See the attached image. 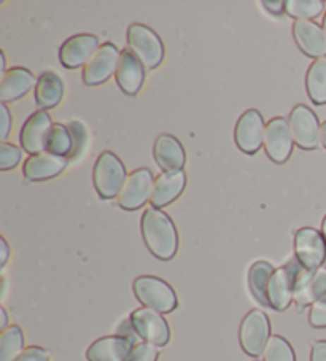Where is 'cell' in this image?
I'll return each mask as SVG.
<instances>
[{"label":"cell","mask_w":326,"mask_h":361,"mask_svg":"<svg viewBox=\"0 0 326 361\" xmlns=\"http://www.w3.org/2000/svg\"><path fill=\"white\" fill-rule=\"evenodd\" d=\"M293 140L301 150H317L322 145V126L313 110L304 104L294 105L288 116Z\"/></svg>","instance_id":"obj_6"},{"label":"cell","mask_w":326,"mask_h":361,"mask_svg":"<svg viewBox=\"0 0 326 361\" xmlns=\"http://www.w3.org/2000/svg\"><path fill=\"white\" fill-rule=\"evenodd\" d=\"M322 27H323L325 34H326V13H325V16H323V24H322Z\"/></svg>","instance_id":"obj_44"},{"label":"cell","mask_w":326,"mask_h":361,"mask_svg":"<svg viewBox=\"0 0 326 361\" xmlns=\"http://www.w3.org/2000/svg\"><path fill=\"white\" fill-rule=\"evenodd\" d=\"M0 71H2V75L7 72V59H5V53H0Z\"/></svg>","instance_id":"obj_41"},{"label":"cell","mask_w":326,"mask_h":361,"mask_svg":"<svg viewBox=\"0 0 326 361\" xmlns=\"http://www.w3.org/2000/svg\"><path fill=\"white\" fill-rule=\"evenodd\" d=\"M129 320L134 328L135 336H139L143 342H148V344H153L156 347H162L171 341V328H169L167 320L158 310L139 307L131 314Z\"/></svg>","instance_id":"obj_9"},{"label":"cell","mask_w":326,"mask_h":361,"mask_svg":"<svg viewBox=\"0 0 326 361\" xmlns=\"http://www.w3.org/2000/svg\"><path fill=\"white\" fill-rule=\"evenodd\" d=\"M326 295V267L317 271H303L299 274L296 290H294V302L299 307L312 306L320 298Z\"/></svg>","instance_id":"obj_23"},{"label":"cell","mask_w":326,"mask_h":361,"mask_svg":"<svg viewBox=\"0 0 326 361\" xmlns=\"http://www.w3.org/2000/svg\"><path fill=\"white\" fill-rule=\"evenodd\" d=\"M52 352L39 345H30L24 348V352L18 357L16 361H49Z\"/></svg>","instance_id":"obj_35"},{"label":"cell","mask_w":326,"mask_h":361,"mask_svg":"<svg viewBox=\"0 0 326 361\" xmlns=\"http://www.w3.org/2000/svg\"><path fill=\"white\" fill-rule=\"evenodd\" d=\"M153 158L162 172L183 171L186 164V152L177 137L161 134L153 145Z\"/></svg>","instance_id":"obj_20"},{"label":"cell","mask_w":326,"mask_h":361,"mask_svg":"<svg viewBox=\"0 0 326 361\" xmlns=\"http://www.w3.org/2000/svg\"><path fill=\"white\" fill-rule=\"evenodd\" d=\"M310 361H326V341L313 342Z\"/></svg>","instance_id":"obj_37"},{"label":"cell","mask_w":326,"mask_h":361,"mask_svg":"<svg viewBox=\"0 0 326 361\" xmlns=\"http://www.w3.org/2000/svg\"><path fill=\"white\" fill-rule=\"evenodd\" d=\"M262 361H296V355L290 342L279 334H274L262 353Z\"/></svg>","instance_id":"obj_30"},{"label":"cell","mask_w":326,"mask_h":361,"mask_svg":"<svg viewBox=\"0 0 326 361\" xmlns=\"http://www.w3.org/2000/svg\"><path fill=\"white\" fill-rule=\"evenodd\" d=\"M126 40L128 48L147 71H155L162 64L166 56L164 43L152 27L140 23L131 24L126 32Z\"/></svg>","instance_id":"obj_2"},{"label":"cell","mask_w":326,"mask_h":361,"mask_svg":"<svg viewBox=\"0 0 326 361\" xmlns=\"http://www.w3.org/2000/svg\"><path fill=\"white\" fill-rule=\"evenodd\" d=\"M153 185V172L148 167H140V169L128 173L123 190L116 197L118 205L128 212L142 209L150 201V197H152Z\"/></svg>","instance_id":"obj_11"},{"label":"cell","mask_w":326,"mask_h":361,"mask_svg":"<svg viewBox=\"0 0 326 361\" xmlns=\"http://www.w3.org/2000/svg\"><path fill=\"white\" fill-rule=\"evenodd\" d=\"M24 352V334L18 325H11L0 333V361H16Z\"/></svg>","instance_id":"obj_27"},{"label":"cell","mask_w":326,"mask_h":361,"mask_svg":"<svg viewBox=\"0 0 326 361\" xmlns=\"http://www.w3.org/2000/svg\"><path fill=\"white\" fill-rule=\"evenodd\" d=\"M53 120L47 110H37L23 124L20 142L21 148L30 157L45 153L48 148V137L52 134Z\"/></svg>","instance_id":"obj_13"},{"label":"cell","mask_w":326,"mask_h":361,"mask_svg":"<svg viewBox=\"0 0 326 361\" xmlns=\"http://www.w3.org/2000/svg\"><path fill=\"white\" fill-rule=\"evenodd\" d=\"M37 86V78L26 67H13L0 80V102H16L28 96Z\"/></svg>","instance_id":"obj_19"},{"label":"cell","mask_w":326,"mask_h":361,"mask_svg":"<svg viewBox=\"0 0 326 361\" xmlns=\"http://www.w3.org/2000/svg\"><path fill=\"white\" fill-rule=\"evenodd\" d=\"M73 135L68 126L62 123H54L52 134L48 137L47 152L59 154V157L68 158V161H71V157L73 154Z\"/></svg>","instance_id":"obj_28"},{"label":"cell","mask_w":326,"mask_h":361,"mask_svg":"<svg viewBox=\"0 0 326 361\" xmlns=\"http://www.w3.org/2000/svg\"><path fill=\"white\" fill-rule=\"evenodd\" d=\"M64 80L58 73L47 71L37 80L35 102L42 110H53L61 104L64 97Z\"/></svg>","instance_id":"obj_24"},{"label":"cell","mask_w":326,"mask_h":361,"mask_svg":"<svg viewBox=\"0 0 326 361\" xmlns=\"http://www.w3.org/2000/svg\"><path fill=\"white\" fill-rule=\"evenodd\" d=\"M0 121H2V124H0V139L5 142V139L10 135L11 124H13V115H11L7 104H0Z\"/></svg>","instance_id":"obj_36"},{"label":"cell","mask_w":326,"mask_h":361,"mask_svg":"<svg viewBox=\"0 0 326 361\" xmlns=\"http://www.w3.org/2000/svg\"><path fill=\"white\" fill-rule=\"evenodd\" d=\"M142 238L150 253L161 261H171L179 252V231L164 210L150 207L142 215Z\"/></svg>","instance_id":"obj_1"},{"label":"cell","mask_w":326,"mask_h":361,"mask_svg":"<svg viewBox=\"0 0 326 361\" xmlns=\"http://www.w3.org/2000/svg\"><path fill=\"white\" fill-rule=\"evenodd\" d=\"M128 173L123 161L111 152H102L92 169V183L102 199H115L120 195Z\"/></svg>","instance_id":"obj_3"},{"label":"cell","mask_w":326,"mask_h":361,"mask_svg":"<svg viewBox=\"0 0 326 361\" xmlns=\"http://www.w3.org/2000/svg\"><path fill=\"white\" fill-rule=\"evenodd\" d=\"M23 161V148L8 142H0V171L7 172Z\"/></svg>","instance_id":"obj_32"},{"label":"cell","mask_w":326,"mask_h":361,"mask_svg":"<svg viewBox=\"0 0 326 361\" xmlns=\"http://www.w3.org/2000/svg\"><path fill=\"white\" fill-rule=\"evenodd\" d=\"M265 150L269 159L277 164H285L290 159L294 147V140L290 130V124L284 116H275L266 124Z\"/></svg>","instance_id":"obj_14"},{"label":"cell","mask_w":326,"mask_h":361,"mask_svg":"<svg viewBox=\"0 0 326 361\" xmlns=\"http://www.w3.org/2000/svg\"><path fill=\"white\" fill-rule=\"evenodd\" d=\"M186 173L185 171H172V172H162L161 176L155 178L152 197V207L162 209L166 205L172 204L175 199L181 196V192L186 188Z\"/></svg>","instance_id":"obj_21"},{"label":"cell","mask_w":326,"mask_h":361,"mask_svg":"<svg viewBox=\"0 0 326 361\" xmlns=\"http://www.w3.org/2000/svg\"><path fill=\"white\" fill-rule=\"evenodd\" d=\"M293 39L298 48L312 59L326 58V34L315 21H294Z\"/></svg>","instance_id":"obj_17"},{"label":"cell","mask_w":326,"mask_h":361,"mask_svg":"<svg viewBox=\"0 0 326 361\" xmlns=\"http://www.w3.org/2000/svg\"><path fill=\"white\" fill-rule=\"evenodd\" d=\"M67 126L73 135V145H75L71 161H80L86 150L87 140H90V133H87L86 126L81 121H71Z\"/></svg>","instance_id":"obj_31"},{"label":"cell","mask_w":326,"mask_h":361,"mask_svg":"<svg viewBox=\"0 0 326 361\" xmlns=\"http://www.w3.org/2000/svg\"><path fill=\"white\" fill-rule=\"evenodd\" d=\"M120 59L121 51L116 45L110 42L102 43L90 62L83 67V72H81L83 83L87 86H99L107 83L111 77L116 75Z\"/></svg>","instance_id":"obj_8"},{"label":"cell","mask_w":326,"mask_h":361,"mask_svg":"<svg viewBox=\"0 0 326 361\" xmlns=\"http://www.w3.org/2000/svg\"><path fill=\"white\" fill-rule=\"evenodd\" d=\"M134 295L143 307L158 310L161 314H171L179 306L175 290L166 280L155 276H140L134 280Z\"/></svg>","instance_id":"obj_4"},{"label":"cell","mask_w":326,"mask_h":361,"mask_svg":"<svg viewBox=\"0 0 326 361\" xmlns=\"http://www.w3.org/2000/svg\"><path fill=\"white\" fill-rule=\"evenodd\" d=\"M100 48L99 37L94 34H77L67 39L59 48V61L66 68L85 67Z\"/></svg>","instance_id":"obj_15"},{"label":"cell","mask_w":326,"mask_h":361,"mask_svg":"<svg viewBox=\"0 0 326 361\" xmlns=\"http://www.w3.org/2000/svg\"><path fill=\"white\" fill-rule=\"evenodd\" d=\"M322 234H323V238L326 240V215H325V219L322 221Z\"/></svg>","instance_id":"obj_43"},{"label":"cell","mask_w":326,"mask_h":361,"mask_svg":"<svg viewBox=\"0 0 326 361\" xmlns=\"http://www.w3.org/2000/svg\"><path fill=\"white\" fill-rule=\"evenodd\" d=\"M134 339L124 336H105L92 342L86 350L90 361H126L134 348Z\"/></svg>","instance_id":"obj_22"},{"label":"cell","mask_w":326,"mask_h":361,"mask_svg":"<svg viewBox=\"0 0 326 361\" xmlns=\"http://www.w3.org/2000/svg\"><path fill=\"white\" fill-rule=\"evenodd\" d=\"M159 358V348L148 344V342H139L135 344L133 350H131L126 361H158Z\"/></svg>","instance_id":"obj_33"},{"label":"cell","mask_w":326,"mask_h":361,"mask_svg":"<svg viewBox=\"0 0 326 361\" xmlns=\"http://www.w3.org/2000/svg\"><path fill=\"white\" fill-rule=\"evenodd\" d=\"M262 7H265L269 13H272L275 16H279L282 13H285V2H282V0H275V2H262Z\"/></svg>","instance_id":"obj_38"},{"label":"cell","mask_w":326,"mask_h":361,"mask_svg":"<svg viewBox=\"0 0 326 361\" xmlns=\"http://www.w3.org/2000/svg\"><path fill=\"white\" fill-rule=\"evenodd\" d=\"M307 96L315 105H326V58L313 61L306 73Z\"/></svg>","instance_id":"obj_25"},{"label":"cell","mask_w":326,"mask_h":361,"mask_svg":"<svg viewBox=\"0 0 326 361\" xmlns=\"http://www.w3.org/2000/svg\"><path fill=\"white\" fill-rule=\"evenodd\" d=\"M309 323L313 328H326V295L312 304L309 312Z\"/></svg>","instance_id":"obj_34"},{"label":"cell","mask_w":326,"mask_h":361,"mask_svg":"<svg viewBox=\"0 0 326 361\" xmlns=\"http://www.w3.org/2000/svg\"><path fill=\"white\" fill-rule=\"evenodd\" d=\"M298 259L290 261L286 266L275 269L267 283L269 307L284 312L294 302V290L299 274L304 271L303 266L298 267Z\"/></svg>","instance_id":"obj_5"},{"label":"cell","mask_w":326,"mask_h":361,"mask_svg":"<svg viewBox=\"0 0 326 361\" xmlns=\"http://www.w3.org/2000/svg\"><path fill=\"white\" fill-rule=\"evenodd\" d=\"M322 0H286L285 13L296 21H313L323 13Z\"/></svg>","instance_id":"obj_29"},{"label":"cell","mask_w":326,"mask_h":361,"mask_svg":"<svg viewBox=\"0 0 326 361\" xmlns=\"http://www.w3.org/2000/svg\"><path fill=\"white\" fill-rule=\"evenodd\" d=\"M294 257L306 271H317L326 261V240L315 228H301L294 233Z\"/></svg>","instance_id":"obj_10"},{"label":"cell","mask_w":326,"mask_h":361,"mask_svg":"<svg viewBox=\"0 0 326 361\" xmlns=\"http://www.w3.org/2000/svg\"><path fill=\"white\" fill-rule=\"evenodd\" d=\"M274 266L267 261H256L248 271V288L250 293L261 306L269 307L267 301V283L274 274Z\"/></svg>","instance_id":"obj_26"},{"label":"cell","mask_w":326,"mask_h":361,"mask_svg":"<svg viewBox=\"0 0 326 361\" xmlns=\"http://www.w3.org/2000/svg\"><path fill=\"white\" fill-rule=\"evenodd\" d=\"M322 145L326 148V121L322 124Z\"/></svg>","instance_id":"obj_42"},{"label":"cell","mask_w":326,"mask_h":361,"mask_svg":"<svg viewBox=\"0 0 326 361\" xmlns=\"http://www.w3.org/2000/svg\"><path fill=\"white\" fill-rule=\"evenodd\" d=\"M255 361H256V360H255Z\"/></svg>","instance_id":"obj_45"},{"label":"cell","mask_w":326,"mask_h":361,"mask_svg":"<svg viewBox=\"0 0 326 361\" xmlns=\"http://www.w3.org/2000/svg\"><path fill=\"white\" fill-rule=\"evenodd\" d=\"M68 163H71L68 158L49 152L34 154L24 161L23 176L28 182H47L61 176L67 169Z\"/></svg>","instance_id":"obj_16"},{"label":"cell","mask_w":326,"mask_h":361,"mask_svg":"<svg viewBox=\"0 0 326 361\" xmlns=\"http://www.w3.org/2000/svg\"><path fill=\"white\" fill-rule=\"evenodd\" d=\"M8 258H10V245H8V242H7V239L4 238H0V266H5L8 263Z\"/></svg>","instance_id":"obj_39"},{"label":"cell","mask_w":326,"mask_h":361,"mask_svg":"<svg viewBox=\"0 0 326 361\" xmlns=\"http://www.w3.org/2000/svg\"><path fill=\"white\" fill-rule=\"evenodd\" d=\"M266 123L260 110L250 109L243 111L236 123L234 140L241 152L247 154H255L265 145Z\"/></svg>","instance_id":"obj_12"},{"label":"cell","mask_w":326,"mask_h":361,"mask_svg":"<svg viewBox=\"0 0 326 361\" xmlns=\"http://www.w3.org/2000/svg\"><path fill=\"white\" fill-rule=\"evenodd\" d=\"M145 73L147 68L143 67L142 62L135 58L134 53L128 47L124 48L115 75L116 83L124 94L131 97L139 94L143 88V83H145Z\"/></svg>","instance_id":"obj_18"},{"label":"cell","mask_w":326,"mask_h":361,"mask_svg":"<svg viewBox=\"0 0 326 361\" xmlns=\"http://www.w3.org/2000/svg\"><path fill=\"white\" fill-rule=\"evenodd\" d=\"M0 315H2V322H0V328H2V329L8 328V314H7V310H5V307H0Z\"/></svg>","instance_id":"obj_40"},{"label":"cell","mask_w":326,"mask_h":361,"mask_svg":"<svg viewBox=\"0 0 326 361\" xmlns=\"http://www.w3.org/2000/svg\"><path fill=\"white\" fill-rule=\"evenodd\" d=\"M271 339V322L260 309H253L243 317L239 329V342L242 350L250 357H260Z\"/></svg>","instance_id":"obj_7"}]
</instances>
